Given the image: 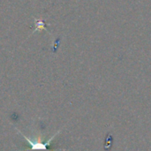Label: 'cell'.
Masks as SVG:
<instances>
[{
    "label": "cell",
    "instance_id": "6da1fadb",
    "mask_svg": "<svg viewBox=\"0 0 151 151\" xmlns=\"http://www.w3.org/2000/svg\"><path fill=\"white\" fill-rule=\"evenodd\" d=\"M32 151H55V150H32Z\"/></svg>",
    "mask_w": 151,
    "mask_h": 151
}]
</instances>
